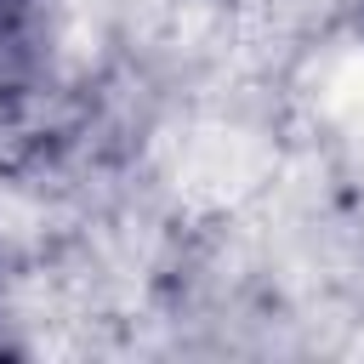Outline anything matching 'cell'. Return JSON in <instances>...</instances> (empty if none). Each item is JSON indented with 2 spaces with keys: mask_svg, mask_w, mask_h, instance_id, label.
<instances>
[{
  "mask_svg": "<svg viewBox=\"0 0 364 364\" xmlns=\"http://www.w3.org/2000/svg\"><path fill=\"white\" fill-rule=\"evenodd\" d=\"M40 23H46V0H0V80L34 63Z\"/></svg>",
  "mask_w": 364,
  "mask_h": 364,
  "instance_id": "cell-1",
  "label": "cell"
}]
</instances>
